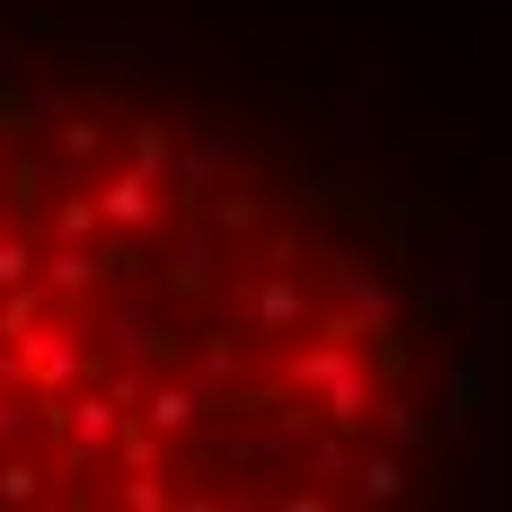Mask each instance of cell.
<instances>
[{"mask_svg": "<svg viewBox=\"0 0 512 512\" xmlns=\"http://www.w3.org/2000/svg\"><path fill=\"white\" fill-rule=\"evenodd\" d=\"M89 327H98L106 362H115L124 380H151V371H168V362H186V354H177V318H168L159 292H115V283H106Z\"/></svg>", "mask_w": 512, "mask_h": 512, "instance_id": "cell-1", "label": "cell"}, {"mask_svg": "<svg viewBox=\"0 0 512 512\" xmlns=\"http://www.w3.org/2000/svg\"><path fill=\"white\" fill-rule=\"evenodd\" d=\"M98 204H106V230L133 248V239H151V230H159V177L124 159L115 177H98Z\"/></svg>", "mask_w": 512, "mask_h": 512, "instance_id": "cell-2", "label": "cell"}]
</instances>
